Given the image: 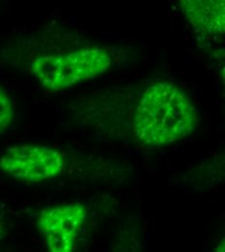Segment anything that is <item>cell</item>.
<instances>
[{
  "mask_svg": "<svg viewBox=\"0 0 225 252\" xmlns=\"http://www.w3.org/2000/svg\"><path fill=\"white\" fill-rule=\"evenodd\" d=\"M198 116L189 95L171 83H157L141 96L133 119V130L143 144L161 148L190 136Z\"/></svg>",
  "mask_w": 225,
  "mask_h": 252,
  "instance_id": "1",
  "label": "cell"
},
{
  "mask_svg": "<svg viewBox=\"0 0 225 252\" xmlns=\"http://www.w3.org/2000/svg\"><path fill=\"white\" fill-rule=\"evenodd\" d=\"M111 65L112 58L107 51L85 48L38 58L31 63V70L46 89L59 92L96 79L106 73Z\"/></svg>",
  "mask_w": 225,
  "mask_h": 252,
  "instance_id": "2",
  "label": "cell"
},
{
  "mask_svg": "<svg viewBox=\"0 0 225 252\" xmlns=\"http://www.w3.org/2000/svg\"><path fill=\"white\" fill-rule=\"evenodd\" d=\"M65 167L64 154L41 145H22L7 149L0 157V171L17 180L39 183L60 176Z\"/></svg>",
  "mask_w": 225,
  "mask_h": 252,
  "instance_id": "3",
  "label": "cell"
},
{
  "mask_svg": "<svg viewBox=\"0 0 225 252\" xmlns=\"http://www.w3.org/2000/svg\"><path fill=\"white\" fill-rule=\"evenodd\" d=\"M87 218V209L79 203L49 207L41 211L37 228L44 236L49 252H73L78 232Z\"/></svg>",
  "mask_w": 225,
  "mask_h": 252,
  "instance_id": "4",
  "label": "cell"
},
{
  "mask_svg": "<svg viewBox=\"0 0 225 252\" xmlns=\"http://www.w3.org/2000/svg\"><path fill=\"white\" fill-rule=\"evenodd\" d=\"M181 10L194 30L202 35L224 34L225 0H183Z\"/></svg>",
  "mask_w": 225,
  "mask_h": 252,
  "instance_id": "5",
  "label": "cell"
},
{
  "mask_svg": "<svg viewBox=\"0 0 225 252\" xmlns=\"http://www.w3.org/2000/svg\"><path fill=\"white\" fill-rule=\"evenodd\" d=\"M13 117L14 109L11 99L0 87V133L10 126Z\"/></svg>",
  "mask_w": 225,
  "mask_h": 252,
  "instance_id": "6",
  "label": "cell"
},
{
  "mask_svg": "<svg viewBox=\"0 0 225 252\" xmlns=\"http://www.w3.org/2000/svg\"><path fill=\"white\" fill-rule=\"evenodd\" d=\"M225 252V240L223 239L220 244L217 246L216 248V252Z\"/></svg>",
  "mask_w": 225,
  "mask_h": 252,
  "instance_id": "7",
  "label": "cell"
},
{
  "mask_svg": "<svg viewBox=\"0 0 225 252\" xmlns=\"http://www.w3.org/2000/svg\"><path fill=\"white\" fill-rule=\"evenodd\" d=\"M0 232H1V228H0Z\"/></svg>",
  "mask_w": 225,
  "mask_h": 252,
  "instance_id": "8",
  "label": "cell"
}]
</instances>
